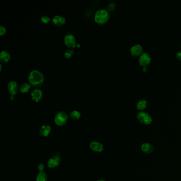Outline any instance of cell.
<instances>
[{
	"label": "cell",
	"instance_id": "cell-1",
	"mask_svg": "<svg viewBox=\"0 0 181 181\" xmlns=\"http://www.w3.org/2000/svg\"><path fill=\"white\" fill-rule=\"evenodd\" d=\"M28 80L30 85L32 86H39L43 84L44 76L39 71L34 70L29 73Z\"/></svg>",
	"mask_w": 181,
	"mask_h": 181
},
{
	"label": "cell",
	"instance_id": "cell-2",
	"mask_svg": "<svg viewBox=\"0 0 181 181\" xmlns=\"http://www.w3.org/2000/svg\"><path fill=\"white\" fill-rule=\"evenodd\" d=\"M109 16L108 11L105 9H101L96 12L95 14V20L98 24H104L108 21Z\"/></svg>",
	"mask_w": 181,
	"mask_h": 181
},
{
	"label": "cell",
	"instance_id": "cell-3",
	"mask_svg": "<svg viewBox=\"0 0 181 181\" xmlns=\"http://www.w3.org/2000/svg\"><path fill=\"white\" fill-rule=\"evenodd\" d=\"M65 44L68 47H74L76 45V38L72 34L68 32L65 35L64 38Z\"/></svg>",
	"mask_w": 181,
	"mask_h": 181
},
{
	"label": "cell",
	"instance_id": "cell-4",
	"mask_svg": "<svg viewBox=\"0 0 181 181\" xmlns=\"http://www.w3.org/2000/svg\"><path fill=\"white\" fill-rule=\"evenodd\" d=\"M68 115L64 112H59L57 113L55 117V122L58 125H63L68 120Z\"/></svg>",
	"mask_w": 181,
	"mask_h": 181
},
{
	"label": "cell",
	"instance_id": "cell-5",
	"mask_svg": "<svg viewBox=\"0 0 181 181\" xmlns=\"http://www.w3.org/2000/svg\"><path fill=\"white\" fill-rule=\"evenodd\" d=\"M9 91L11 93V95L14 96L16 95L17 93L19 91V87L18 85V83L16 81H10L8 83V85Z\"/></svg>",
	"mask_w": 181,
	"mask_h": 181
},
{
	"label": "cell",
	"instance_id": "cell-6",
	"mask_svg": "<svg viewBox=\"0 0 181 181\" xmlns=\"http://www.w3.org/2000/svg\"><path fill=\"white\" fill-rule=\"evenodd\" d=\"M150 61H151V58L150 55L148 53H145L141 54L139 60V62L140 65L145 68V66H147L150 63Z\"/></svg>",
	"mask_w": 181,
	"mask_h": 181
},
{
	"label": "cell",
	"instance_id": "cell-7",
	"mask_svg": "<svg viewBox=\"0 0 181 181\" xmlns=\"http://www.w3.org/2000/svg\"><path fill=\"white\" fill-rule=\"evenodd\" d=\"M31 96L34 101H38L43 97V91L39 89H35L31 92Z\"/></svg>",
	"mask_w": 181,
	"mask_h": 181
},
{
	"label": "cell",
	"instance_id": "cell-8",
	"mask_svg": "<svg viewBox=\"0 0 181 181\" xmlns=\"http://www.w3.org/2000/svg\"><path fill=\"white\" fill-rule=\"evenodd\" d=\"M90 147L93 150L95 151H96V152H101L103 150V145L101 143H99L98 142H96V141L92 142L90 145Z\"/></svg>",
	"mask_w": 181,
	"mask_h": 181
},
{
	"label": "cell",
	"instance_id": "cell-9",
	"mask_svg": "<svg viewBox=\"0 0 181 181\" xmlns=\"http://www.w3.org/2000/svg\"><path fill=\"white\" fill-rule=\"evenodd\" d=\"M60 162V158L58 156H55L51 158L48 161V166L50 168H53L58 166Z\"/></svg>",
	"mask_w": 181,
	"mask_h": 181
},
{
	"label": "cell",
	"instance_id": "cell-10",
	"mask_svg": "<svg viewBox=\"0 0 181 181\" xmlns=\"http://www.w3.org/2000/svg\"><path fill=\"white\" fill-rule=\"evenodd\" d=\"M142 52V46L140 45H136L131 48V53L133 56H138L140 54H141Z\"/></svg>",
	"mask_w": 181,
	"mask_h": 181
},
{
	"label": "cell",
	"instance_id": "cell-11",
	"mask_svg": "<svg viewBox=\"0 0 181 181\" xmlns=\"http://www.w3.org/2000/svg\"><path fill=\"white\" fill-rule=\"evenodd\" d=\"M53 22L54 24L60 26L64 24L65 22V19L63 16H61L59 15H57L53 18Z\"/></svg>",
	"mask_w": 181,
	"mask_h": 181
},
{
	"label": "cell",
	"instance_id": "cell-12",
	"mask_svg": "<svg viewBox=\"0 0 181 181\" xmlns=\"http://www.w3.org/2000/svg\"><path fill=\"white\" fill-rule=\"evenodd\" d=\"M10 59V53L6 51H2L0 53V61L2 63L7 62Z\"/></svg>",
	"mask_w": 181,
	"mask_h": 181
},
{
	"label": "cell",
	"instance_id": "cell-13",
	"mask_svg": "<svg viewBox=\"0 0 181 181\" xmlns=\"http://www.w3.org/2000/svg\"><path fill=\"white\" fill-rule=\"evenodd\" d=\"M141 150L146 153H150L153 152V148L152 145L148 143H145L141 145Z\"/></svg>",
	"mask_w": 181,
	"mask_h": 181
},
{
	"label": "cell",
	"instance_id": "cell-14",
	"mask_svg": "<svg viewBox=\"0 0 181 181\" xmlns=\"http://www.w3.org/2000/svg\"><path fill=\"white\" fill-rule=\"evenodd\" d=\"M51 130V127L49 125H44L40 129V134L44 137H47L50 133Z\"/></svg>",
	"mask_w": 181,
	"mask_h": 181
},
{
	"label": "cell",
	"instance_id": "cell-15",
	"mask_svg": "<svg viewBox=\"0 0 181 181\" xmlns=\"http://www.w3.org/2000/svg\"><path fill=\"white\" fill-rule=\"evenodd\" d=\"M147 101H145L144 99H142L139 101L137 103V109L139 110H143L147 107Z\"/></svg>",
	"mask_w": 181,
	"mask_h": 181
},
{
	"label": "cell",
	"instance_id": "cell-16",
	"mask_svg": "<svg viewBox=\"0 0 181 181\" xmlns=\"http://www.w3.org/2000/svg\"><path fill=\"white\" fill-rule=\"evenodd\" d=\"M30 88V84L25 82L20 86L19 90L21 93H27L29 89Z\"/></svg>",
	"mask_w": 181,
	"mask_h": 181
},
{
	"label": "cell",
	"instance_id": "cell-17",
	"mask_svg": "<svg viewBox=\"0 0 181 181\" xmlns=\"http://www.w3.org/2000/svg\"><path fill=\"white\" fill-rule=\"evenodd\" d=\"M148 115V113H145L143 112H141L140 113H138L137 115V118L140 122L142 123H143L145 119L147 116Z\"/></svg>",
	"mask_w": 181,
	"mask_h": 181
},
{
	"label": "cell",
	"instance_id": "cell-18",
	"mask_svg": "<svg viewBox=\"0 0 181 181\" xmlns=\"http://www.w3.org/2000/svg\"><path fill=\"white\" fill-rule=\"evenodd\" d=\"M47 179V176L43 172H41L39 173L37 177V181H46Z\"/></svg>",
	"mask_w": 181,
	"mask_h": 181
},
{
	"label": "cell",
	"instance_id": "cell-19",
	"mask_svg": "<svg viewBox=\"0 0 181 181\" xmlns=\"http://www.w3.org/2000/svg\"><path fill=\"white\" fill-rule=\"evenodd\" d=\"M80 116V113L77 111H73L70 114V117L73 120H78Z\"/></svg>",
	"mask_w": 181,
	"mask_h": 181
},
{
	"label": "cell",
	"instance_id": "cell-20",
	"mask_svg": "<svg viewBox=\"0 0 181 181\" xmlns=\"http://www.w3.org/2000/svg\"><path fill=\"white\" fill-rule=\"evenodd\" d=\"M74 52L72 49H68L66 50L64 53V57L65 58H70L73 55Z\"/></svg>",
	"mask_w": 181,
	"mask_h": 181
},
{
	"label": "cell",
	"instance_id": "cell-21",
	"mask_svg": "<svg viewBox=\"0 0 181 181\" xmlns=\"http://www.w3.org/2000/svg\"><path fill=\"white\" fill-rule=\"evenodd\" d=\"M152 122V118L149 115V114L147 116L145 119L143 123L145 125H149Z\"/></svg>",
	"mask_w": 181,
	"mask_h": 181
},
{
	"label": "cell",
	"instance_id": "cell-22",
	"mask_svg": "<svg viewBox=\"0 0 181 181\" xmlns=\"http://www.w3.org/2000/svg\"><path fill=\"white\" fill-rule=\"evenodd\" d=\"M41 20L43 22L46 24V23H48V22L50 21V18L49 16H43L41 17Z\"/></svg>",
	"mask_w": 181,
	"mask_h": 181
},
{
	"label": "cell",
	"instance_id": "cell-23",
	"mask_svg": "<svg viewBox=\"0 0 181 181\" xmlns=\"http://www.w3.org/2000/svg\"><path fill=\"white\" fill-rule=\"evenodd\" d=\"M6 32V29L3 26H1L0 27V35L2 36Z\"/></svg>",
	"mask_w": 181,
	"mask_h": 181
},
{
	"label": "cell",
	"instance_id": "cell-24",
	"mask_svg": "<svg viewBox=\"0 0 181 181\" xmlns=\"http://www.w3.org/2000/svg\"><path fill=\"white\" fill-rule=\"evenodd\" d=\"M115 5L112 3L109 4V6H108V8L109 10H113V9L115 8Z\"/></svg>",
	"mask_w": 181,
	"mask_h": 181
},
{
	"label": "cell",
	"instance_id": "cell-25",
	"mask_svg": "<svg viewBox=\"0 0 181 181\" xmlns=\"http://www.w3.org/2000/svg\"><path fill=\"white\" fill-rule=\"evenodd\" d=\"M38 169L40 170V172H43V170L44 169V166L43 164H40V165L38 166Z\"/></svg>",
	"mask_w": 181,
	"mask_h": 181
},
{
	"label": "cell",
	"instance_id": "cell-26",
	"mask_svg": "<svg viewBox=\"0 0 181 181\" xmlns=\"http://www.w3.org/2000/svg\"><path fill=\"white\" fill-rule=\"evenodd\" d=\"M176 57L178 60L181 61V52H179L176 54Z\"/></svg>",
	"mask_w": 181,
	"mask_h": 181
},
{
	"label": "cell",
	"instance_id": "cell-27",
	"mask_svg": "<svg viewBox=\"0 0 181 181\" xmlns=\"http://www.w3.org/2000/svg\"><path fill=\"white\" fill-rule=\"evenodd\" d=\"M10 98H11V99H14V96H13V95H11V96H10Z\"/></svg>",
	"mask_w": 181,
	"mask_h": 181
},
{
	"label": "cell",
	"instance_id": "cell-28",
	"mask_svg": "<svg viewBox=\"0 0 181 181\" xmlns=\"http://www.w3.org/2000/svg\"><path fill=\"white\" fill-rule=\"evenodd\" d=\"M98 181H105L104 180H98Z\"/></svg>",
	"mask_w": 181,
	"mask_h": 181
}]
</instances>
